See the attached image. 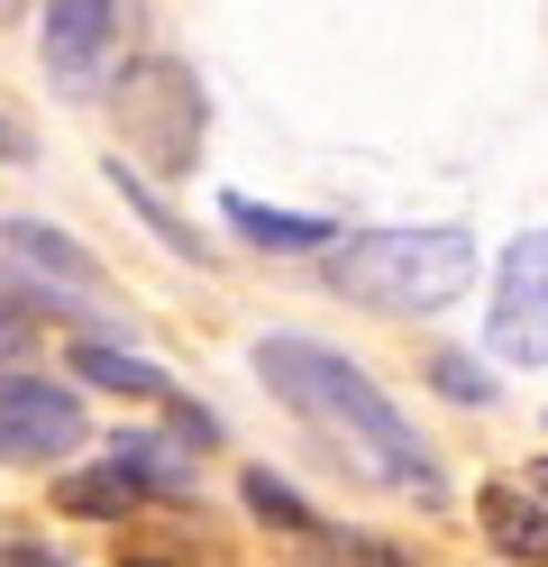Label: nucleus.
<instances>
[{
	"label": "nucleus",
	"instance_id": "1",
	"mask_svg": "<svg viewBox=\"0 0 548 567\" xmlns=\"http://www.w3.org/2000/svg\"><path fill=\"white\" fill-rule=\"evenodd\" d=\"M256 375H266L311 431L339 440L348 467H365L375 485H402V494H421V504H438V457L412 440V421L384 403V384L365 367H348V358H329V348L275 330V339H256Z\"/></svg>",
	"mask_w": 548,
	"mask_h": 567
},
{
	"label": "nucleus",
	"instance_id": "2",
	"mask_svg": "<svg viewBox=\"0 0 548 567\" xmlns=\"http://www.w3.org/2000/svg\"><path fill=\"white\" fill-rule=\"evenodd\" d=\"M320 275H329V293H348L365 311H438V302L466 293L475 238L466 229H365Z\"/></svg>",
	"mask_w": 548,
	"mask_h": 567
},
{
	"label": "nucleus",
	"instance_id": "3",
	"mask_svg": "<svg viewBox=\"0 0 548 567\" xmlns=\"http://www.w3.org/2000/svg\"><path fill=\"white\" fill-rule=\"evenodd\" d=\"M110 111H120V137L137 165L183 174L201 156V83L183 55H137L120 83H110Z\"/></svg>",
	"mask_w": 548,
	"mask_h": 567
},
{
	"label": "nucleus",
	"instance_id": "4",
	"mask_svg": "<svg viewBox=\"0 0 548 567\" xmlns=\"http://www.w3.org/2000/svg\"><path fill=\"white\" fill-rule=\"evenodd\" d=\"M128 0H46V28H37V55H46V83L64 101H92L128 74Z\"/></svg>",
	"mask_w": 548,
	"mask_h": 567
},
{
	"label": "nucleus",
	"instance_id": "5",
	"mask_svg": "<svg viewBox=\"0 0 548 567\" xmlns=\"http://www.w3.org/2000/svg\"><path fill=\"white\" fill-rule=\"evenodd\" d=\"M494 358L503 367H548V229H521L494 266Z\"/></svg>",
	"mask_w": 548,
	"mask_h": 567
},
{
	"label": "nucleus",
	"instance_id": "6",
	"mask_svg": "<svg viewBox=\"0 0 548 567\" xmlns=\"http://www.w3.org/2000/svg\"><path fill=\"white\" fill-rule=\"evenodd\" d=\"M73 440H83V412H73L64 384L46 375H19L0 384V449H10V467H37V457H64Z\"/></svg>",
	"mask_w": 548,
	"mask_h": 567
},
{
	"label": "nucleus",
	"instance_id": "7",
	"mask_svg": "<svg viewBox=\"0 0 548 567\" xmlns=\"http://www.w3.org/2000/svg\"><path fill=\"white\" fill-rule=\"evenodd\" d=\"M475 522H485V540L521 567H548V504L530 494V476H494L475 494Z\"/></svg>",
	"mask_w": 548,
	"mask_h": 567
},
{
	"label": "nucleus",
	"instance_id": "8",
	"mask_svg": "<svg viewBox=\"0 0 548 567\" xmlns=\"http://www.w3.org/2000/svg\"><path fill=\"white\" fill-rule=\"evenodd\" d=\"M73 375L83 384H101V394H128V403H183L174 384H165V367H146V358H128V348H110V339H73Z\"/></svg>",
	"mask_w": 548,
	"mask_h": 567
},
{
	"label": "nucleus",
	"instance_id": "9",
	"mask_svg": "<svg viewBox=\"0 0 548 567\" xmlns=\"http://www.w3.org/2000/svg\"><path fill=\"white\" fill-rule=\"evenodd\" d=\"M229 229L247 238V247H283V257H311V247H329L339 257V229L329 220H302V210H266V202H247V193H229Z\"/></svg>",
	"mask_w": 548,
	"mask_h": 567
},
{
	"label": "nucleus",
	"instance_id": "10",
	"mask_svg": "<svg viewBox=\"0 0 548 567\" xmlns=\"http://www.w3.org/2000/svg\"><path fill=\"white\" fill-rule=\"evenodd\" d=\"M137 476H128V457H110V467H83V476H64L55 485V504L73 513V522H120V513H137Z\"/></svg>",
	"mask_w": 548,
	"mask_h": 567
},
{
	"label": "nucleus",
	"instance_id": "11",
	"mask_svg": "<svg viewBox=\"0 0 548 567\" xmlns=\"http://www.w3.org/2000/svg\"><path fill=\"white\" fill-rule=\"evenodd\" d=\"M10 266L46 275V284H92V275H101L83 247H73L64 229H46V220H10Z\"/></svg>",
	"mask_w": 548,
	"mask_h": 567
},
{
	"label": "nucleus",
	"instance_id": "12",
	"mask_svg": "<svg viewBox=\"0 0 548 567\" xmlns=\"http://www.w3.org/2000/svg\"><path fill=\"white\" fill-rule=\"evenodd\" d=\"M110 184L128 193V210H137V220L174 247L183 266H210V238H201V229H183V220H174V202H165V193H146V174H137V165H110Z\"/></svg>",
	"mask_w": 548,
	"mask_h": 567
},
{
	"label": "nucleus",
	"instance_id": "13",
	"mask_svg": "<svg viewBox=\"0 0 548 567\" xmlns=\"http://www.w3.org/2000/svg\"><path fill=\"white\" fill-rule=\"evenodd\" d=\"M238 485H247V504H256V513H266L275 530H302V540H311V530H320V522H311V504H302V494H292V485H283L275 467H247Z\"/></svg>",
	"mask_w": 548,
	"mask_h": 567
},
{
	"label": "nucleus",
	"instance_id": "14",
	"mask_svg": "<svg viewBox=\"0 0 548 567\" xmlns=\"http://www.w3.org/2000/svg\"><path fill=\"white\" fill-rule=\"evenodd\" d=\"M311 549H320V567H412L402 549H384V540H365V530H311Z\"/></svg>",
	"mask_w": 548,
	"mask_h": 567
},
{
	"label": "nucleus",
	"instance_id": "15",
	"mask_svg": "<svg viewBox=\"0 0 548 567\" xmlns=\"http://www.w3.org/2000/svg\"><path fill=\"white\" fill-rule=\"evenodd\" d=\"M430 384L448 403H494V375L475 367V358H457V348H438V358H430Z\"/></svg>",
	"mask_w": 548,
	"mask_h": 567
},
{
	"label": "nucleus",
	"instance_id": "16",
	"mask_svg": "<svg viewBox=\"0 0 548 567\" xmlns=\"http://www.w3.org/2000/svg\"><path fill=\"white\" fill-rule=\"evenodd\" d=\"M120 457H128V476H137L146 494H183V457H165L156 440H128Z\"/></svg>",
	"mask_w": 548,
	"mask_h": 567
},
{
	"label": "nucleus",
	"instance_id": "17",
	"mask_svg": "<svg viewBox=\"0 0 548 567\" xmlns=\"http://www.w3.org/2000/svg\"><path fill=\"white\" fill-rule=\"evenodd\" d=\"M120 567H193V558H174V549H128Z\"/></svg>",
	"mask_w": 548,
	"mask_h": 567
},
{
	"label": "nucleus",
	"instance_id": "18",
	"mask_svg": "<svg viewBox=\"0 0 548 567\" xmlns=\"http://www.w3.org/2000/svg\"><path fill=\"white\" fill-rule=\"evenodd\" d=\"M10 567H55V549H37V540H10Z\"/></svg>",
	"mask_w": 548,
	"mask_h": 567
},
{
	"label": "nucleus",
	"instance_id": "19",
	"mask_svg": "<svg viewBox=\"0 0 548 567\" xmlns=\"http://www.w3.org/2000/svg\"><path fill=\"white\" fill-rule=\"evenodd\" d=\"M530 494H539V504H548V457H530Z\"/></svg>",
	"mask_w": 548,
	"mask_h": 567
},
{
	"label": "nucleus",
	"instance_id": "20",
	"mask_svg": "<svg viewBox=\"0 0 548 567\" xmlns=\"http://www.w3.org/2000/svg\"><path fill=\"white\" fill-rule=\"evenodd\" d=\"M10 10H19V0H10Z\"/></svg>",
	"mask_w": 548,
	"mask_h": 567
}]
</instances>
